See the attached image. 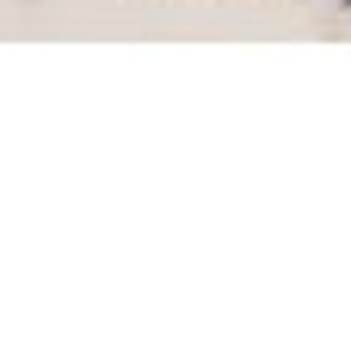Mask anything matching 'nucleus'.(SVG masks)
<instances>
[{
    "mask_svg": "<svg viewBox=\"0 0 351 351\" xmlns=\"http://www.w3.org/2000/svg\"><path fill=\"white\" fill-rule=\"evenodd\" d=\"M339 12H351V0H339Z\"/></svg>",
    "mask_w": 351,
    "mask_h": 351,
    "instance_id": "nucleus-1",
    "label": "nucleus"
}]
</instances>
